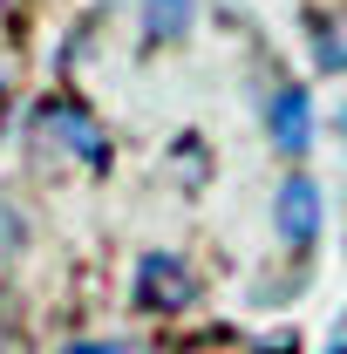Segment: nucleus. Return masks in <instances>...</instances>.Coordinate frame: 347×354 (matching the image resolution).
<instances>
[{"label":"nucleus","instance_id":"obj_6","mask_svg":"<svg viewBox=\"0 0 347 354\" xmlns=\"http://www.w3.org/2000/svg\"><path fill=\"white\" fill-rule=\"evenodd\" d=\"M313 62H320L327 75H341V68H347V7L334 14V21H320V41H313Z\"/></svg>","mask_w":347,"mask_h":354},{"label":"nucleus","instance_id":"obj_4","mask_svg":"<svg viewBox=\"0 0 347 354\" xmlns=\"http://www.w3.org/2000/svg\"><path fill=\"white\" fill-rule=\"evenodd\" d=\"M265 136H272L279 157H306V150H313V95H306L300 82L272 88V102H265Z\"/></svg>","mask_w":347,"mask_h":354},{"label":"nucleus","instance_id":"obj_1","mask_svg":"<svg viewBox=\"0 0 347 354\" xmlns=\"http://www.w3.org/2000/svg\"><path fill=\"white\" fill-rule=\"evenodd\" d=\"M198 300V272L177 259V252H150V259L136 266V307L150 313H177Z\"/></svg>","mask_w":347,"mask_h":354},{"label":"nucleus","instance_id":"obj_5","mask_svg":"<svg viewBox=\"0 0 347 354\" xmlns=\"http://www.w3.org/2000/svg\"><path fill=\"white\" fill-rule=\"evenodd\" d=\"M198 21V0H143V41H184Z\"/></svg>","mask_w":347,"mask_h":354},{"label":"nucleus","instance_id":"obj_3","mask_svg":"<svg viewBox=\"0 0 347 354\" xmlns=\"http://www.w3.org/2000/svg\"><path fill=\"white\" fill-rule=\"evenodd\" d=\"M272 232H279L286 245H313V239H320V184L306 171L279 177V191H272Z\"/></svg>","mask_w":347,"mask_h":354},{"label":"nucleus","instance_id":"obj_9","mask_svg":"<svg viewBox=\"0 0 347 354\" xmlns=\"http://www.w3.org/2000/svg\"><path fill=\"white\" fill-rule=\"evenodd\" d=\"M327 354H347V334H334V341H327Z\"/></svg>","mask_w":347,"mask_h":354},{"label":"nucleus","instance_id":"obj_7","mask_svg":"<svg viewBox=\"0 0 347 354\" xmlns=\"http://www.w3.org/2000/svg\"><path fill=\"white\" fill-rule=\"evenodd\" d=\"M68 354H123V341H75Z\"/></svg>","mask_w":347,"mask_h":354},{"label":"nucleus","instance_id":"obj_2","mask_svg":"<svg viewBox=\"0 0 347 354\" xmlns=\"http://www.w3.org/2000/svg\"><path fill=\"white\" fill-rule=\"evenodd\" d=\"M41 123H48V136L62 143V157H75V164H88V171H102V157H109V136H102V123L88 116L82 102H48L41 109Z\"/></svg>","mask_w":347,"mask_h":354},{"label":"nucleus","instance_id":"obj_8","mask_svg":"<svg viewBox=\"0 0 347 354\" xmlns=\"http://www.w3.org/2000/svg\"><path fill=\"white\" fill-rule=\"evenodd\" d=\"M334 130H341V136H347V102H341V109H334Z\"/></svg>","mask_w":347,"mask_h":354}]
</instances>
